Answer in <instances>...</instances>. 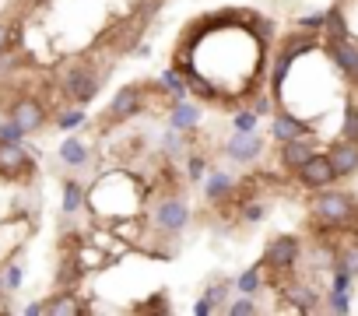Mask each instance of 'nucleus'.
<instances>
[{
  "label": "nucleus",
  "mask_w": 358,
  "mask_h": 316,
  "mask_svg": "<svg viewBox=\"0 0 358 316\" xmlns=\"http://www.w3.org/2000/svg\"><path fill=\"white\" fill-rule=\"evenodd\" d=\"M64 88H67V95H71L78 106H85V102H92V99L99 95V88H102V74H99L95 67H88V64H78V67L67 71Z\"/></svg>",
  "instance_id": "2"
},
{
  "label": "nucleus",
  "mask_w": 358,
  "mask_h": 316,
  "mask_svg": "<svg viewBox=\"0 0 358 316\" xmlns=\"http://www.w3.org/2000/svg\"><path fill=\"white\" fill-rule=\"evenodd\" d=\"M327 155H330V162H334L337 176H351V173L358 169V141H351V137L334 141Z\"/></svg>",
  "instance_id": "10"
},
{
  "label": "nucleus",
  "mask_w": 358,
  "mask_h": 316,
  "mask_svg": "<svg viewBox=\"0 0 358 316\" xmlns=\"http://www.w3.org/2000/svg\"><path fill=\"white\" fill-rule=\"evenodd\" d=\"M43 313H50V316H78V313H85V306H81L78 295L60 292V295H53V299L43 302Z\"/></svg>",
  "instance_id": "14"
},
{
  "label": "nucleus",
  "mask_w": 358,
  "mask_h": 316,
  "mask_svg": "<svg viewBox=\"0 0 358 316\" xmlns=\"http://www.w3.org/2000/svg\"><path fill=\"white\" fill-rule=\"evenodd\" d=\"M285 299H292L299 313H316L320 309V299H316V288L313 285H292Z\"/></svg>",
  "instance_id": "16"
},
{
  "label": "nucleus",
  "mask_w": 358,
  "mask_h": 316,
  "mask_svg": "<svg viewBox=\"0 0 358 316\" xmlns=\"http://www.w3.org/2000/svg\"><path fill=\"white\" fill-rule=\"evenodd\" d=\"M155 222H158L162 232H179V229L190 222V211H187V204L179 201V197H165L158 204V211H155Z\"/></svg>",
  "instance_id": "8"
},
{
  "label": "nucleus",
  "mask_w": 358,
  "mask_h": 316,
  "mask_svg": "<svg viewBox=\"0 0 358 316\" xmlns=\"http://www.w3.org/2000/svg\"><path fill=\"white\" fill-rule=\"evenodd\" d=\"M81 204H85V190H81V183L67 180V183H64V211H67V215H78Z\"/></svg>",
  "instance_id": "20"
},
{
  "label": "nucleus",
  "mask_w": 358,
  "mask_h": 316,
  "mask_svg": "<svg viewBox=\"0 0 358 316\" xmlns=\"http://www.w3.org/2000/svg\"><path fill=\"white\" fill-rule=\"evenodd\" d=\"M229 313H232V316H253V313H257V302H253V299L246 295V299L232 302V306H229Z\"/></svg>",
  "instance_id": "28"
},
{
  "label": "nucleus",
  "mask_w": 358,
  "mask_h": 316,
  "mask_svg": "<svg viewBox=\"0 0 358 316\" xmlns=\"http://www.w3.org/2000/svg\"><path fill=\"white\" fill-rule=\"evenodd\" d=\"M194 309H197V313H201V316H208V313H211V306H208V299H201V302H197V306H194Z\"/></svg>",
  "instance_id": "37"
},
{
  "label": "nucleus",
  "mask_w": 358,
  "mask_h": 316,
  "mask_svg": "<svg viewBox=\"0 0 358 316\" xmlns=\"http://www.w3.org/2000/svg\"><path fill=\"white\" fill-rule=\"evenodd\" d=\"M344 137L358 141V106H348L344 109Z\"/></svg>",
  "instance_id": "25"
},
{
  "label": "nucleus",
  "mask_w": 358,
  "mask_h": 316,
  "mask_svg": "<svg viewBox=\"0 0 358 316\" xmlns=\"http://www.w3.org/2000/svg\"><path fill=\"white\" fill-rule=\"evenodd\" d=\"M243 218H246V222H260V218H264V204H246V208H243Z\"/></svg>",
  "instance_id": "33"
},
{
  "label": "nucleus",
  "mask_w": 358,
  "mask_h": 316,
  "mask_svg": "<svg viewBox=\"0 0 358 316\" xmlns=\"http://www.w3.org/2000/svg\"><path fill=\"white\" fill-rule=\"evenodd\" d=\"M295 176H299V183H302L306 190H327V187H334L337 169H334V162H330V155L313 151V158H309V162H306Z\"/></svg>",
  "instance_id": "3"
},
{
  "label": "nucleus",
  "mask_w": 358,
  "mask_h": 316,
  "mask_svg": "<svg viewBox=\"0 0 358 316\" xmlns=\"http://www.w3.org/2000/svg\"><path fill=\"white\" fill-rule=\"evenodd\" d=\"M4 285H8V288H18V285H22V267H15V264H11V267H8V274H4Z\"/></svg>",
  "instance_id": "34"
},
{
  "label": "nucleus",
  "mask_w": 358,
  "mask_h": 316,
  "mask_svg": "<svg viewBox=\"0 0 358 316\" xmlns=\"http://www.w3.org/2000/svg\"><path fill=\"white\" fill-rule=\"evenodd\" d=\"M204 194H208V201H225L229 194H232V180L225 176V173H211L208 176V183H204Z\"/></svg>",
  "instance_id": "18"
},
{
  "label": "nucleus",
  "mask_w": 358,
  "mask_h": 316,
  "mask_svg": "<svg viewBox=\"0 0 358 316\" xmlns=\"http://www.w3.org/2000/svg\"><path fill=\"white\" fill-rule=\"evenodd\" d=\"M327 25V15H309V18H299V29H323Z\"/></svg>",
  "instance_id": "32"
},
{
  "label": "nucleus",
  "mask_w": 358,
  "mask_h": 316,
  "mask_svg": "<svg viewBox=\"0 0 358 316\" xmlns=\"http://www.w3.org/2000/svg\"><path fill=\"white\" fill-rule=\"evenodd\" d=\"M299 260V239L295 236H274L264 250V267L271 271H292Z\"/></svg>",
  "instance_id": "4"
},
{
  "label": "nucleus",
  "mask_w": 358,
  "mask_h": 316,
  "mask_svg": "<svg viewBox=\"0 0 358 316\" xmlns=\"http://www.w3.org/2000/svg\"><path fill=\"white\" fill-rule=\"evenodd\" d=\"M183 81H187V92H190L194 99H208V102H211V99L218 95V88H215L201 71H194V67H190V71H183Z\"/></svg>",
  "instance_id": "15"
},
{
  "label": "nucleus",
  "mask_w": 358,
  "mask_h": 316,
  "mask_svg": "<svg viewBox=\"0 0 358 316\" xmlns=\"http://www.w3.org/2000/svg\"><path fill=\"white\" fill-rule=\"evenodd\" d=\"M11 120L25 130V134H32V130H39L43 123H46V109H43V102L39 99H18L15 106H11Z\"/></svg>",
  "instance_id": "9"
},
{
  "label": "nucleus",
  "mask_w": 358,
  "mask_h": 316,
  "mask_svg": "<svg viewBox=\"0 0 358 316\" xmlns=\"http://www.w3.org/2000/svg\"><path fill=\"white\" fill-rule=\"evenodd\" d=\"M60 158H64V166L78 169V166H85V162H88V144H85V141H78V137H67V141L60 144Z\"/></svg>",
  "instance_id": "17"
},
{
  "label": "nucleus",
  "mask_w": 358,
  "mask_h": 316,
  "mask_svg": "<svg viewBox=\"0 0 358 316\" xmlns=\"http://www.w3.org/2000/svg\"><path fill=\"white\" fill-rule=\"evenodd\" d=\"M236 130H243V134H250V130H257V113H253V109H246V113H239V116H236Z\"/></svg>",
  "instance_id": "29"
},
{
  "label": "nucleus",
  "mask_w": 358,
  "mask_h": 316,
  "mask_svg": "<svg viewBox=\"0 0 358 316\" xmlns=\"http://www.w3.org/2000/svg\"><path fill=\"white\" fill-rule=\"evenodd\" d=\"M337 267H344V271H351V274H358V243H351L344 253H341V260H337Z\"/></svg>",
  "instance_id": "26"
},
{
  "label": "nucleus",
  "mask_w": 358,
  "mask_h": 316,
  "mask_svg": "<svg viewBox=\"0 0 358 316\" xmlns=\"http://www.w3.org/2000/svg\"><path fill=\"white\" fill-rule=\"evenodd\" d=\"M201 173H204V162H201V158H190V176L197 180Z\"/></svg>",
  "instance_id": "36"
},
{
  "label": "nucleus",
  "mask_w": 358,
  "mask_h": 316,
  "mask_svg": "<svg viewBox=\"0 0 358 316\" xmlns=\"http://www.w3.org/2000/svg\"><path fill=\"white\" fill-rule=\"evenodd\" d=\"M29 173H32V155L22 144L0 141V176H4V180H18V176H29Z\"/></svg>",
  "instance_id": "5"
},
{
  "label": "nucleus",
  "mask_w": 358,
  "mask_h": 316,
  "mask_svg": "<svg viewBox=\"0 0 358 316\" xmlns=\"http://www.w3.org/2000/svg\"><path fill=\"white\" fill-rule=\"evenodd\" d=\"M309 158H313V144H309L306 137H295V141L281 144V166H285V169L299 173V169L309 162Z\"/></svg>",
  "instance_id": "12"
},
{
  "label": "nucleus",
  "mask_w": 358,
  "mask_h": 316,
  "mask_svg": "<svg viewBox=\"0 0 358 316\" xmlns=\"http://www.w3.org/2000/svg\"><path fill=\"white\" fill-rule=\"evenodd\" d=\"M141 102H144V92H141L137 85L120 88V92H116V99L109 102V109L102 113V123H123V120H130V116L141 109Z\"/></svg>",
  "instance_id": "6"
},
{
  "label": "nucleus",
  "mask_w": 358,
  "mask_h": 316,
  "mask_svg": "<svg viewBox=\"0 0 358 316\" xmlns=\"http://www.w3.org/2000/svg\"><path fill=\"white\" fill-rule=\"evenodd\" d=\"M260 278H264V264H260V267H250L246 274H239V281H236V285H239V292H243V295H253V292L260 288Z\"/></svg>",
  "instance_id": "22"
},
{
  "label": "nucleus",
  "mask_w": 358,
  "mask_h": 316,
  "mask_svg": "<svg viewBox=\"0 0 358 316\" xmlns=\"http://www.w3.org/2000/svg\"><path fill=\"white\" fill-rule=\"evenodd\" d=\"M229 148V155L236 158V162H250V158H257L260 155V137H257V130H250V134H243V130H236V137L225 144Z\"/></svg>",
  "instance_id": "13"
},
{
  "label": "nucleus",
  "mask_w": 358,
  "mask_h": 316,
  "mask_svg": "<svg viewBox=\"0 0 358 316\" xmlns=\"http://www.w3.org/2000/svg\"><path fill=\"white\" fill-rule=\"evenodd\" d=\"M25 313H29V316H39V313H43V302H32V306H29Z\"/></svg>",
  "instance_id": "38"
},
{
  "label": "nucleus",
  "mask_w": 358,
  "mask_h": 316,
  "mask_svg": "<svg viewBox=\"0 0 358 316\" xmlns=\"http://www.w3.org/2000/svg\"><path fill=\"white\" fill-rule=\"evenodd\" d=\"M11 43H15V32H11V25H8V22H0V57H4V53L11 50Z\"/></svg>",
  "instance_id": "31"
},
{
  "label": "nucleus",
  "mask_w": 358,
  "mask_h": 316,
  "mask_svg": "<svg viewBox=\"0 0 358 316\" xmlns=\"http://www.w3.org/2000/svg\"><path fill=\"white\" fill-rule=\"evenodd\" d=\"M327 53L344 78L358 81V46L351 39H327Z\"/></svg>",
  "instance_id": "7"
},
{
  "label": "nucleus",
  "mask_w": 358,
  "mask_h": 316,
  "mask_svg": "<svg viewBox=\"0 0 358 316\" xmlns=\"http://www.w3.org/2000/svg\"><path fill=\"white\" fill-rule=\"evenodd\" d=\"M225 295H229V285H225V281H222V285H211V288H208V295H204V299H208L211 313H222V309H225Z\"/></svg>",
  "instance_id": "23"
},
{
  "label": "nucleus",
  "mask_w": 358,
  "mask_h": 316,
  "mask_svg": "<svg viewBox=\"0 0 358 316\" xmlns=\"http://www.w3.org/2000/svg\"><path fill=\"white\" fill-rule=\"evenodd\" d=\"M271 137H274L278 144H288V141H295V137H306V123H302L299 116L278 109L274 120H271Z\"/></svg>",
  "instance_id": "11"
},
{
  "label": "nucleus",
  "mask_w": 358,
  "mask_h": 316,
  "mask_svg": "<svg viewBox=\"0 0 358 316\" xmlns=\"http://www.w3.org/2000/svg\"><path fill=\"white\" fill-rule=\"evenodd\" d=\"M323 29H327L330 39H348V22H344V15H341L337 8L327 11V25H323Z\"/></svg>",
  "instance_id": "21"
},
{
  "label": "nucleus",
  "mask_w": 358,
  "mask_h": 316,
  "mask_svg": "<svg viewBox=\"0 0 358 316\" xmlns=\"http://www.w3.org/2000/svg\"><path fill=\"white\" fill-rule=\"evenodd\" d=\"M197 106H187V102H176V109H172V120H169V127L172 130H190L194 123H197Z\"/></svg>",
  "instance_id": "19"
},
{
  "label": "nucleus",
  "mask_w": 358,
  "mask_h": 316,
  "mask_svg": "<svg viewBox=\"0 0 358 316\" xmlns=\"http://www.w3.org/2000/svg\"><path fill=\"white\" fill-rule=\"evenodd\" d=\"M22 137H25V130L15 123V120H8V123H0V141H11V144H22Z\"/></svg>",
  "instance_id": "24"
},
{
  "label": "nucleus",
  "mask_w": 358,
  "mask_h": 316,
  "mask_svg": "<svg viewBox=\"0 0 358 316\" xmlns=\"http://www.w3.org/2000/svg\"><path fill=\"white\" fill-rule=\"evenodd\" d=\"M351 302H348V288H334L330 292V313H348Z\"/></svg>",
  "instance_id": "27"
},
{
  "label": "nucleus",
  "mask_w": 358,
  "mask_h": 316,
  "mask_svg": "<svg viewBox=\"0 0 358 316\" xmlns=\"http://www.w3.org/2000/svg\"><path fill=\"white\" fill-rule=\"evenodd\" d=\"M313 211H316V218H320L327 229H344V225H351L355 215H358L355 201H351L348 194H341V190H320V197L313 201Z\"/></svg>",
  "instance_id": "1"
},
{
  "label": "nucleus",
  "mask_w": 358,
  "mask_h": 316,
  "mask_svg": "<svg viewBox=\"0 0 358 316\" xmlns=\"http://www.w3.org/2000/svg\"><path fill=\"white\" fill-rule=\"evenodd\" d=\"M57 123H60V130H74L78 123H85V113H81V109H74V113H64Z\"/></svg>",
  "instance_id": "30"
},
{
  "label": "nucleus",
  "mask_w": 358,
  "mask_h": 316,
  "mask_svg": "<svg viewBox=\"0 0 358 316\" xmlns=\"http://www.w3.org/2000/svg\"><path fill=\"white\" fill-rule=\"evenodd\" d=\"M271 109V102H267V95H257V102H253V113L260 116V113H267Z\"/></svg>",
  "instance_id": "35"
}]
</instances>
